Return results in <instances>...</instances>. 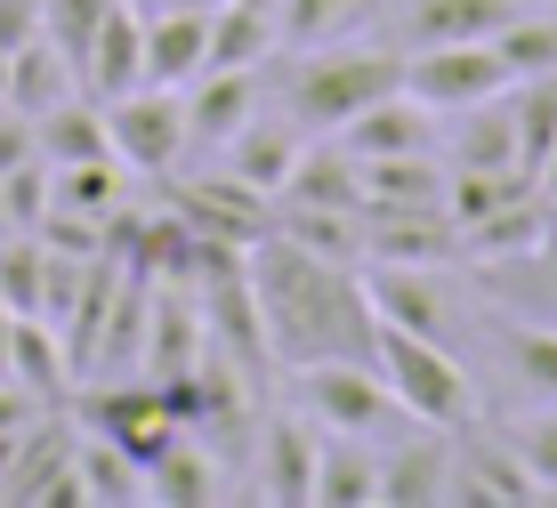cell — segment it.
Returning <instances> with one entry per match:
<instances>
[{"instance_id":"14","label":"cell","mask_w":557,"mask_h":508,"mask_svg":"<svg viewBox=\"0 0 557 508\" xmlns=\"http://www.w3.org/2000/svg\"><path fill=\"white\" fill-rule=\"evenodd\" d=\"M138 82H146V16L129 9V0H113V9H106V25L89 33V57H82V89L106 106V97H129Z\"/></svg>"},{"instance_id":"9","label":"cell","mask_w":557,"mask_h":508,"mask_svg":"<svg viewBox=\"0 0 557 508\" xmlns=\"http://www.w3.org/2000/svg\"><path fill=\"white\" fill-rule=\"evenodd\" d=\"M315 453H323V428L307 420V412H267V428H259V460H251L259 500L307 508V493H315Z\"/></svg>"},{"instance_id":"20","label":"cell","mask_w":557,"mask_h":508,"mask_svg":"<svg viewBox=\"0 0 557 508\" xmlns=\"http://www.w3.org/2000/svg\"><path fill=\"white\" fill-rule=\"evenodd\" d=\"M65 97H82V73H73V57L49 41H25L9 49V113H25V122H41L49 106H65Z\"/></svg>"},{"instance_id":"23","label":"cell","mask_w":557,"mask_h":508,"mask_svg":"<svg viewBox=\"0 0 557 508\" xmlns=\"http://www.w3.org/2000/svg\"><path fill=\"white\" fill-rule=\"evenodd\" d=\"M226 484H219V453L195 436H178L162 460H146V500H162V508H210Z\"/></svg>"},{"instance_id":"10","label":"cell","mask_w":557,"mask_h":508,"mask_svg":"<svg viewBox=\"0 0 557 508\" xmlns=\"http://www.w3.org/2000/svg\"><path fill=\"white\" fill-rule=\"evenodd\" d=\"M363 299H372L380 323L420 331V339H445V323H453V299L436 283V267H412V259H372L363 267Z\"/></svg>"},{"instance_id":"5","label":"cell","mask_w":557,"mask_h":508,"mask_svg":"<svg viewBox=\"0 0 557 508\" xmlns=\"http://www.w3.org/2000/svg\"><path fill=\"white\" fill-rule=\"evenodd\" d=\"M73 420H82L89 436L122 444V453L138 460V468H146V460H162L170 444L186 436V428H178V412H170V396L146 380V371H138V380H106V387H89Z\"/></svg>"},{"instance_id":"33","label":"cell","mask_w":557,"mask_h":508,"mask_svg":"<svg viewBox=\"0 0 557 508\" xmlns=\"http://www.w3.org/2000/svg\"><path fill=\"white\" fill-rule=\"evenodd\" d=\"M509 453L525 460V476L542 484V500H549V493H557V404H549V412H533L525 428H517V436H509Z\"/></svg>"},{"instance_id":"36","label":"cell","mask_w":557,"mask_h":508,"mask_svg":"<svg viewBox=\"0 0 557 508\" xmlns=\"http://www.w3.org/2000/svg\"><path fill=\"white\" fill-rule=\"evenodd\" d=\"M533 259L549 267V290H557V219H549V234H542V243H533Z\"/></svg>"},{"instance_id":"39","label":"cell","mask_w":557,"mask_h":508,"mask_svg":"<svg viewBox=\"0 0 557 508\" xmlns=\"http://www.w3.org/2000/svg\"><path fill=\"white\" fill-rule=\"evenodd\" d=\"M195 9H219V0H195Z\"/></svg>"},{"instance_id":"28","label":"cell","mask_w":557,"mask_h":508,"mask_svg":"<svg viewBox=\"0 0 557 508\" xmlns=\"http://www.w3.org/2000/svg\"><path fill=\"white\" fill-rule=\"evenodd\" d=\"M73 468H82V493L89 500H113V508H138L146 500V468L129 460L122 444L89 436V428H82V444H73Z\"/></svg>"},{"instance_id":"17","label":"cell","mask_w":557,"mask_h":508,"mask_svg":"<svg viewBox=\"0 0 557 508\" xmlns=\"http://www.w3.org/2000/svg\"><path fill=\"white\" fill-rule=\"evenodd\" d=\"M445 153H453L445 170H476V178H525V162H517V129H509V106H502V97L460 106Z\"/></svg>"},{"instance_id":"26","label":"cell","mask_w":557,"mask_h":508,"mask_svg":"<svg viewBox=\"0 0 557 508\" xmlns=\"http://www.w3.org/2000/svg\"><path fill=\"white\" fill-rule=\"evenodd\" d=\"M275 234H292L299 250H315V259H339V267H356V259H363V210H315V202H283Z\"/></svg>"},{"instance_id":"7","label":"cell","mask_w":557,"mask_h":508,"mask_svg":"<svg viewBox=\"0 0 557 508\" xmlns=\"http://www.w3.org/2000/svg\"><path fill=\"white\" fill-rule=\"evenodd\" d=\"M405 89L436 113L485 106V97L509 89V65L493 41H436V49H405Z\"/></svg>"},{"instance_id":"22","label":"cell","mask_w":557,"mask_h":508,"mask_svg":"<svg viewBox=\"0 0 557 508\" xmlns=\"http://www.w3.org/2000/svg\"><path fill=\"white\" fill-rule=\"evenodd\" d=\"M33 146H41V162H57V170H65V162H106V153H113L106 106H98L89 89L65 97V106H49L41 122H33Z\"/></svg>"},{"instance_id":"25","label":"cell","mask_w":557,"mask_h":508,"mask_svg":"<svg viewBox=\"0 0 557 508\" xmlns=\"http://www.w3.org/2000/svg\"><path fill=\"white\" fill-rule=\"evenodd\" d=\"M502 106H509V129H517V162H525V178H533L542 153L557 146V73H525V82H509Z\"/></svg>"},{"instance_id":"13","label":"cell","mask_w":557,"mask_h":508,"mask_svg":"<svg viewBox=\"0 0 557 508\" xmlns=\"http://www.w3.org/2000/svg\"><path fill=\"white\" fill-rule=\"evenodd\" d=\"M195 73H210V9L178 0L146 16V89H186Z\"/></svg>"},{"instance_id":"30","label":"cell","mask_w":557,"mask_h":508,"mask_svg":"<svg viewBox=\"0 0 557 508\" xmlns=\"http://www.w3.org/2000/svg\"><path fill=\"white\" fill-rule=\"evenodd\" d=\"M493 49H502L509 82H525V73H557V9H542V16H509V25L493 33Z\"/></svg>"},{"instance_id":"40","label":"cell","mask_w":557,"mask_h":508,"mask_svg":"<svg viewBox=\"0 0 557 508\" xmlns=\"http://www.w3.org/2000/svg\"><path fill=\"white\" fill-rule=\"evenodd\" d=\"M542 9H557V0H542Z\"/></svg>"},{"instance_id":"38","label":"cell","mask_w":557,"mask_h":508,"mask_svg":"<svg viewBox=\"0 0 557 508\" xmlns=\"http://www.w3.org/2000/svg\"><path fill=\"white\" fill-rule=\"evenodd\" d=\"M0 106H9V49H0Z\"/></svg>"},{"instance_id":"11","label":"cell","mask_w":557,"mask_h":508,"mask_svg":"<svg viewBox=\"0 0 557 508\" xmlns=\"http://www.w3.org/2000/svg\"><path fill=\"white\" fill-rule=\"evenodd\" d=\"M339 146L356 162H380V153H436V106H420L412 89H388L339 129Z\"/></svg>"},{"instance_id":"8","label":"cell","mask_w":557,"mask_h":508,"mask_svg":"<svg viewBox=\"0 0 557 508\" xmlns=\"http://www.w3.org/2000/svg\"><path fill=\"white\" fill-rule=\"evenodd\" d=\"M445 500H453V508H533V500H542V484L525 476V460H517L509 444H493V436H476V428H460Z\"/></svg>"},{"instance_id":"18","label":"cell","mask_w":557,"mask_h":508,"mask_svg":"<svg viewBox=\"0 0 557 508\" xmlns=\"http://www.w3.org/2000/svg\"><path fill=\"white\" fill-rule=\"evenodd\" d=\"M315 508H380V453L372 436H332L323 428V453H315Z\"/></svg>"},{"instance_id":"24","label":"cell","mask_w":557,"mask_h":508,"mask_svg":"<svg viewBox=\"0 0 557 508\" xmlns=\"http://www.w3.org/2000/svg\"><path fill=\"white\" fill-rule=\"evenodd\" d=\"M275 202H315V210H363V170H356V153H348V146H315V138H307L299 170H292V186H283Z\"/></svg>"},{"instance_id":"37","label":"cell","mask_w":557,"mask_h":508,"mask_svg":"<svg viewBox=\"0 0 557 508\" xmlns=\"http://www.w3.org/2000/svg\"><path fill=\"white\" fill-rule=\"evenodd\" d=\"M9 331H16V307L0 299V380H9Z\"/></svg>"},{"instance_id":"35","label":"cell","mask_w":557,"mask_h":508,"mask_svg":"<svg viewBox=\"0 0 557 508\" xmlns=\"http://www.w3.org/2000/svg\"><path fill=\"white\" fill-rule=\"evenodd\" d=\"M533 194H542V202H549V210H557V146H549V153H542V170H533Z\"/></svg>"},{"instance_id":"15","label":"cell","mask_w":557,"mask_h":508,"mask_svg":"<svg viewBox=\"0 0 557 508\" xmlns=\"http://www.w3.org/2000/svg\"><path fill=\"white\" fill-rule=\"evenodd\" d=\"M219 153H226V178H243L251 194H267V202H275V194L292 186L299 153H307V129H299V122H259V113H251V122H243Z\"/></svg>"},{"instance_id":"12","label":"cell","mask_w":557,"mask_h":508,"mask_svg":"<svg viewBox=\"0 0 557 508\" xmlns=\"http://www.w3.org/2000/svg\"><path fill=\"white\" fill-rule=\"evenodd\" d=\"M453 484V436L445 428H412L396 453H380V508H436Z\"/></svg>"},{"instance_id":"32","label":"cell","mask_w":557,"mask_h":508,"mask_svg":"<svg viewBox=\"0 0 557 508\" xmlns=\"http://www.w3.org/2000/svg\"><path fill=\"white\" fill-rule=\"evenodd\" d=\"M0 202H9V226L16 234H33L49 219V162H41V153L16 162V170H0Z\"/></svg>"},{"instance_id":"2","label":"cell","mask_w":557,"mask_h":508,"mask_svg":"<svg viewBox=\"0 0 557 508\" xmlns=\"http://www.w3.org/2000/svg\"><path fill=\"white\" fill-rule=\"evenodd\" d=\"M405 89V49H315L292 73V97H283V122H299L307 138H339L372 97Z\"/></svg>"},{"instance_id":"21","label":"cell","mask_w":557,"mask_h":508,"mask_svg":"<svg viewBox=\"0 0 557 508\" xmlns=\"http://www.w3.org/2000/svg\"><path fill=\"white\" fill-rule=\"evenodd\" d=\"M9 380L25 387V396H41V404H57L73 387V356H65V339H57L49 315H16V331H9Z\"/></svg>"},{"instance_id":"29","label":"cell","mask_w":557,"mask_h":508,"mask_svg":"<svg viewBox=\"0 0 557 508\" xmlns=\"http://www.w3.org/2000/svg\"><path fill=\"white\" fill-rule=\"evenodd\" d=\"M502 356H509V380L525 387V396L557 404V323H502Z\"/></svg>"},{"instance_id":"34","label":"cell","mask_w":557,"mask_h":508,"mask_svg":"<svg viewBox=\"0 0 557 508\" xmlns=\"http://www.w3.org/2000/svg\"><path fill=\"white\" fill-rule=\"evenodd\" d=\"M41 41V0H0V49Z\"/></svg>"},{"instance_id":"19","label":"cell","mask_w":557,"mask_h":508,"mask_svg":"<svg viewBox=\"0 0 557 508\" xmlns=\"http://www.w3.org/2000/svg\"><path fill=\"white\" fill-rule=\"evenodd\" d=\"M517 16V0H405V49L436 41H493Z\"/></svg>"},{"instance_id":"31","label":"cell","mask_w":557,"mask_h":508,"mask_svg":"<svg viewBox=\"0 0 557 508\" xmlns=\"http://www.w3.org/2000/svg\"><path fill=\"white\" fill-rule=\"evenodd\" d=\"M106 9H113V0H41V33H49V41L73 57V73H82V57H89V33L106 25Z\"/></svg>"},{"instance_id":"1","label":"cell","mask_w":557,"mask_h":508,"mask_svg":"<svg viewBox=\"0 0 557 508\" xmlns=\"http://www.w3.org/2000/svg\"><path fill=\"white\" fill-rule=\"evenodd\" d=\"M251 307H259V339L275 363H372V299H363V275L339 259H315V250H299L292 234L267 226L251 243Z\"/></svg>"},{"instance_id":"27","label":"cell","mask_w":557,"mask_h":508,"mask_svg":"<svg viewBox=\"0 0 557 508\" xmlns=\"http://www.w3.org/2000/svg\"><path fill=\"white\" fill-rule=\"evenodd\" d=\"M267 49H275V16L267 9H243V0L210 9V65L219 73H259Z\"/></svg>"},{"instance_id":"3","label":"cell","mask_w":557,"mask_h":508,"mask_svg":"<svg viewBox=\"0 0 557 508\" xmlns=\"http://www.w3.org/2000/svg\"><path fill=\"white\" fill-rule=\"evenodd\" d=\"M372 356H380V380L396 387V404H405L412 428H445V436L476 428V380L460 371V356L445 339H420V331L380 323L372 331Z\"/></svg>"},{"instance_id":"4","label":"cell","mask_w":557,"mask_h":508,"mask_svg":"<svg viewBox=\"0 0 557 508\" xmlns=\"http://www.w3.org/2000/svg\"><path fill=\"white\" fill-rule=\"evenodd\" d=\"M299 404L315 428H332V436H380L388 420H405V404H396V387L380 380V356L372 363H299Z\"/></svg>"},{"instance_id":"16","label":"cell","mask_w":557,"mask_h":508,"mask_svg":"<svg viewBox=\"0 0 557 508\" xmlns=\"http://www.w3.org/2000/svg\"><path fill=\"white\" fill-rule=\"evenodd\" d=\"M186 97V146H202V153H219L226 138H235L243 122L259 113V89H251V73H195V82L178 89Z\"/></svg>"},{"instance_id":"6","label":"cell","mask_w":557,"mask_h":508,"mask_svg":"<svg viewBox=\"0 0 557 508\" xmlns=\"http://www.w3.org/2000/svg\"><path fill=\"white\" fill-rule=\"evenodd\" d=\"M106 138H113V162L122 170H146V178H170L186 153V97L178 89H129V97H106Z\"/></svg>"}]
</instances>
